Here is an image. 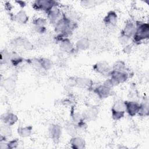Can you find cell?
Segmentation results:
<instances>
[{
  "mask_svg": "<svg viewBox=\"0 0 149 149\" xmlns=\"http://www.w3.org/2000/svg\"><path fill=\"white\" fill-rule=\"evenodd\" d=\"M136 24V31L132 37L134 42H139L147 39L149 36V26L148 23H141Z\"/></svg>",
  "mask_w": 149,
  "mask_h": 149,
  "instance_id": "1",
  "label": "cell"
},
{
  "mask_svg": "<svg viewBox=\"0 0 149 149\" xmlns=\"http://www.w3.org/2000/svg\"><path fill=\"white\" fill-rule=\"evenodd\" d=\"M126 113L125 111V102L121 100H116L112 106L111 113L112 117L115 120L121 119Z\"/></svg>",
  "mask_w": 149,
  "mask_h": 149,
  "instance_id": "2",
  "label": "cell"
},
{
  "mask_svg": "<svg viewBox=\"0 0 149 149\" xmlns=\"http://www.w3.org/2000/svg\"><path fill=\"white\" fill-rule=\"evenodd\" d=\"M55 6H58L57 2L51 0L36 1L33 3V8L36 10L44 11L46 13Z\"/></svg>",
  "mask_w": 149,
  "mask_h": 149,
  "instance_id": "3",
  "label": "cell"
},
{
  "mask_svg": "<svg viewBox=\"0 0 149 149\" xmlns=\"http://www.w3.org/2000/svg\"><path fill=\"white\" fill-rule=\"evenodd\" d=\"M109 76L118 85L126 81L129 77L127 73L125 70H118L112 69L109 74Z\"/></svg>",
  "mask_w": 149,
  "mask_h": 149,
  "instance_id": "4",
  "label": "cell"
},
{
  "mask_svg": "<svg viewBox=\"0 0 149 149\" xmlns=\"http://www.w3.org/2000/svg\"><path fill=\"white\" fill-rule=\"evenodd\" d=\"M93 69L94 71H95L97 73L102 74V75H108L109 76V74L110 72L112 70V68L109 66V65L105 62H98L96 63L93 66Z\"/></svg>",
  "mask_w": 149,
  "mask_h": 149,
  "instance_id": "5",
  "label": "cell"
},
{
  "mask_svg": "<svg viewBox=\"0 0 149 149\" xmlns=\"http://www.w3.org/2000/svg\"><path fill=\"white\" fill-rule=\"evenodd\" d=\"M47 18L51 24H55L61 18L62 14L60 9L58 6L53 8L51 10L47 13Z\"/></svg>",
  "mask_w": 149,
  "mask_h": 149,
  "instance_id": "6",
  "label": "cell"
},
{
  "mask_svg": "<svg viewBox=\"0 0 149 149\" xmlns=\"http://www.w3.org/2000/svg\"><path fill=\"white\" fill-rule=\"evenodd\" d=\"M125 111L130 116H134L138 114L140 104L136 101H125Z\"/></svg>",
  "mask_w": 149,
  "mask_h": 149,
  "instance_id": "7",
  "label": "cell"
},
{
  "mask_svg": "<svg viewBox=\"0 0 149 149\" xmlns=\"http://www.w3.org/2000/svg\"><path fill=\"white\" fill-rule=\"evenodd\" d=\"M94 92L101 99H104L108 98L111 94L112 88H108L107 86L100 85L94 89Z\"/></svg>",
  "mask_w": 149,
  "mask_h": 149,
  "instance_id": "8",
  "label": "cell"
},
{
  "mask_svg": "<svg viewBox=\"0 0 149 149\" xmlns=\"http://www.w3.org/2000/svg\"><path fill=\"white\" fill-rule=\"evenodd\" d=\"M49 134L51 137L55 141H58L60 139L62 134V127L57 124H52L48 129Z\"/></svg>",
  "mask_w": 149,
  "mask_h": 149,
  "instance_id": "9",
  "label": "cell"
},
{
  "mask_svg": "<svg viewBox=\"0 0 149 149\" xmlns=\"http://www.w3.org/2000/svg\"><path fill=\"white\" fill-rule=\"evenodd\" d=\"M18 118L17 115L12 112H7L3 113L1 116V120L3 124L8 125L9 126H13L17 121Z\"/></svg>",
  "mask_w": 149,
  "mask_h": 149,
  "instance_id": "10",
  "label": "cell"
},
{
  "mask_svg": "<svg viewBox=\"0 0 149 149\" xmlns=\"http://www.w3.org/2000/svg\"><path fill=\"white\" fill-rule=\"evenodd\" d=\"M104 23L109 27H115L118 23V16L115 12H109L104 19Z\"/></svg>",
  "mask_w": 149,
  "mask_h": 149,
  "instance_id": "11",
  "label": "cell"
},
{
  "mask_svg": "<svg viewBox=\"0 0 149 149\" xmlns=\"http://www.w3.org/2000/svg\"><path fill=\"white\" fill-rule=\"evenodd\" d=\"M136 31V24L132 22H129L126 23L121 31L120 34L125 35L130 38H132Z\"/></svg>",
  "mask_w": 149,
  "mask_h": 149,
  "instance_id": "12",
  "label": "cell"
},
{
  "mask_svg": "<svg viewBox=\"0 0 149 149\" xmlns=\"http://www.w3.org/2000/svg\"><path fill=\"white\" fill-rule=\"evenodd\" d=\"M97 109L91 107L85 110L81 114L83 120H94L98 115Z\"/></svg>",
  "mask_w": 149,
  "mask_h": 149,
  "instance_id": "13",
  "label": "cell"
},
{
  "mask_svg": "<svg viewBox=\"0 0 149 149\" xmlns=\"http://www.w3.org/2000/svg\"><path fill=\"white\" fill-rule=\"evenodd\" d=\"M71 147L75 149H82L85 147L86 142L84 139L80 137H73L70 140Z\"/></svg>",
  "mask_w": 149,
  "mask_h": 149,
  "instance_id": "14",
  "label": "cell"
},
{
  "mask_svg": "<svg viewBox=\"0 0 149 149\" xmlns=\"http://www.w3.org/2000/svg\"><path fill=\"white\" fill-rule=\"evenodd\" d=\"M76 80V86L83 88H91L93 85V81L87 78L77 77Z\"/></svg>",
  "mask_w": 149,
  "mask_h": 149,
  "instance_id": "15",
  "label": "cell"
},
{
  "mask_svg": "<svg viewBox=\"0 0 149 149\" xmlns=\"http://www.w3.org/2000/svg\"><path fill=\"white\" fill-rule=\"evenodd\" d=\"M14 19L19 23L26 24L29 20V16L23 9H21L14 15Z\"/></svg>",
  "mask_w": 149,
  "mask_h": 149,
  "instance_id": "16",
  "label": "cell"
},
{
  "mask_svg": "<svg viewBox=\"0 0 149 149\" xmlns=\"http://www.w3.org/2000/svg\"><path fill=\"white\" fill-rule=\"evenodd\" d=\"M33 131V127L31 126L24 127H19L17 129V133L22 137H27L31 135Z\"/></svg>",
  "mask_w": 149,
  "mask_h": 149,
  "instance_id": "17",
  "label": "cell"
},
{
  "mask_svg": "<svg viewBox=\"0 0 149 149\" xmlns=\"http://www.w3.org/2000/svg\"><path fill=\"white\" fill-rule=\"evenodd\" d=\"M60 47L65 52H71L74 49L72 43L68 38H66L60 42Z\"/></svg>",
  "mask_w": 149,
  "mask_h": 149,
  "instance_id": "18",
  "label": "cell"
},
{
  "mask_svg": "<svg viewBox=\"0 0 149 149\" xmlns=\"http://www.w3.org/2000/svg\"><path fill=\"white\" fill-rule=\"evenodd\" d=\"M139 115L144 116H147L148 114V100L145 98L141 104H140V108L138 112Z\"/></svg>",
  "mask_w": 149,
  "mask_h": 149,
  "instance_id": "19",
  "label": "cell"
},
{
  "mask_svg": "<svg viewBox=\"0 0 149 149\" xmlns=\"http://www.w3.org/2000/svg\"><path fill=\"white\" fill-rule=\"evenodd\" d=\"M12 43L13 44V45L14 46H16V47H23L24 48H28L30 45V43L29 42V41L27 40H26L25 38H23L21 37H18L16 38H15L13 41L12 42Z\"/></svg>",
  "mask_w": 149,
  "mask_h": 149,
  "instance_id": "20",
  "label": "cell"
},
{
  "mask_svg": "<svg viewBox=\"0 0 149 149\" xmlns=\"http://www.w3.org/2000/svg\"><path fill=\"white\" fill-rule=\"evenodd\" d=\"M90 45L89 41L87 38H81L76 43V48L80 50H85Z\"/></svg>",
  "mask_w": 149,
  "mask_h": 149,
  "instance_id": "21",
  "label": "cell"
},
{
  "mask_svg": "<svg viewBox=\"0 0 149 149\" xmlns=\"http://www.w3.org/2000/svg\"><path fill=\"white\" fill-rule=\"evenodd\" d=\"M11 56V52H9L8 50L4 49L1 51V64H6L10 63Z\"/></svg>",
  "mask_w": 149,
  "mask_h": 149,
  "instance_id": "22",
  "label": "cell"
},
{
  "mask_svg": "<svg viewBox=\"0 0 149 149\" xmlns=\"http://www.w3.org/2000/svg\"><path fill=\"white\" fill-rule=\"evenodd\" d=\"M23 61V58L19 55L17 54L15 52H12L11 53V56H10V63L13 66H17L19 64H20Z\"/></svg>",
  "mask_w": 149,
  "mask_h": 149,
  "instance_id": "23",
  "label": "cell"
},
{
  "mask_svg": "<svg viewBox=\"0 0 149 149\" xmlns=\"http://www.w3.org/2000/svg\"><path fill=\"white\" fill-rule=\"evenodd\" d=\"M15 81L12 79H6L3 80L2 85L4 88L8 91H12L15 88Z\"/></svg>",
  "mask_w": 149,
  "mask_h": 149,
  "instance_id": "24",
  "label": "cell"
},
{
  "mask_svg": "<svg viewBox=\"0 0 149 149\" xmlns=\"http://www.w3.org/2000/svg\"><path fill=\"white\" fill-rule=\"evenodd\" d=\"M1 134L6 137L8 136H11L12 130L10 128V126L3 123V125L1 126Z\"/></svg>",
  "mask_w": 149,
  "mask_h": 149,
  "instance_id": "25",
  "label": "cell"
},
{
  "mask_svg": "<svg viewBox=\"0 0 149 149\" xmlns=\"http://www.w3.org/2000/svg\"><path fill=\"white\" fill-rule=\"evenodd\" d=\"M41 63L42 69L45 70H49L52 66V61L48 58H41Z\"/></svg>",
  "mask_w": 149,
  "mask_h": 149,
  "instance_id": "26",
  "label": "cell"
},
{
  "mask_svg": "<svg viewBox=\"0 0 149 149\" xmlns=\"http://www.w3.org/2000/svg\"><path fill=\"white\" fill-rule=\"evenodd\" d=\"M29 63L31 65H32L33 68H36V69H38V70L42 69L40 59H37V58L30 59H29Z\"/></svg>",
  "mask_w": 149,
  "mask_h": 149,
  "instance_id": "27",
  "label": "cell"
},
{
  "mask_svg": "<svg viewBox=\"0 0 149 149\" xmlns=\"http://www.w3.org/2000/svg\"><path fill=\"white\" fill-rule=\"evenodd\" d=\"M126 65L122 61H117L113 66L112 69L118 70H125Z\"/></svg>",
  "mask_w": 149,
  "mask_h": 149,
  "instance_id": "28",
  "label": "cell"
},
{
  "mask_svg": "<svg viewBox=\"0 0 149 149\" xmlns=\"http://www.w3.org/2000/svg\"><path fill=\"white\" fill-rule=\"evenodd\" d=\"M131 40V38L125 36V35H123L122 34H120V36H119V42L122 45H124L125 46L129 44V42Z\"/></svg>",
  "mask_w": 149,
  "mask_h": 149,
  "instance_id": "29",
  "label": "cell"
},
{
  "mask_svg": "<svg viewBox=\"0 0 149 149\" xmlns=\"http://www.w3.org/2000/svg\"><path fill=\"white\" fill-rule=\"evenodd\" d=\"M81 5L86 8H90L95 6L97 3L96 1H82L80 2Z\"/></svg>",
  "mask_w": 149,
  "mask_h": 149,
  "instance_id": "30",
  "label": "cell"
},
{
  "mask_svg": "<svg viewBox=\"0 0 149 149\" xmlns=\"http://www.w3.org/2000/svg\"><path fill=\"white\" fill-rule=\"evenodd\" d=\"M47 23V20L44 18L38 17L34 19L33 24L34 26H45Z\"/></svg>",
  "mask_w": 149,
  "mask_h": 149,
  "instance_id": "31",
  "label": "cell"
},
{
  "mask_svg": "<svg viewBox=\"0 0 149 149\" xmlns=\"http://www.w3.org/2000/svg\"><path fill=\"white\" fill-rule=\"evenodd\" d=\"M7 144H8V149H13L17 147L19 145V141L17 139H13L7 142Z\"/></svg>",
  "mask_w": 149,
  "mask_h": 149,
  "instance_id": "32",
  "label": "cell"
},
{
  "mask_svg": "<svg viewBox=\"0 0 149 149\" xmlns=\"http://www.w3.org/2000/svg\"><path fill=\"white\" fill-rule=\"evenodd\" d=\"M34 28L35 31L40 34L44 33L46 31L45 26H34Z\"/></svg>",
  "mask_w": 149,
  "mask_h": 149,
  "instance_id": "33",
  "label": "cell"
},
{
  "mask_svg": "<svg viewBox=\"0 0 149 149\" xmlns=\"http://www.w3.org/2000/svg\"><path fill=\"white\" fill-rule=\"evenodd\" d=\"M131 50H132V45L130 44L125 45L124 47V49H123V51L126 53L130 52L131 51Z\"/></svg>",
  "mask_w": 149,
  "mask_h": 149,
  "instance_id": "34",
  "label": "cell"
}]
</instances>
